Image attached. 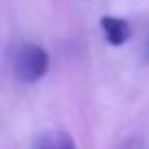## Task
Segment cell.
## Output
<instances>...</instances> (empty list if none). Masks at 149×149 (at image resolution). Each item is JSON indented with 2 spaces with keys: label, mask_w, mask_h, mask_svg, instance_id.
Listing matches in <instances>:
<instances>
[{
  "label": "cell",
  "mask_w": 149,
  "mask_h": 149,
  "mask_svg": "<svg viewBox=\"0 0 149 149\" xmlns=\"http://www.w3.org/2000/svg\"><path fill=\"white\" fill-rule=\"evenodd\" d=\"M48 53L37 44H22L13 55V72L24 84H35L48 72Z\"/></svg>",
  "instance_id": "cell-1"
},
{
  "label": "cell",
  "mask_w": 149,
  "mask_h": 149,
  "mask_svg": "<svg viewBox=\"0 0 149 149\" xmlns=\"http://www.w3.org/2000/svg\"><path fill=\"white\" fill-rule=\"evenodd\" d=\"M101 31L105 35L107 44H112V46H123L132 37L130 22L123 18H114V15H103L101 18Z\"/></svg>",
  "instance_id": "cell-2"
},
{
  "label": "cell",
  "mask_w": 149,
  "mask_h": 149,
  "mask_svg": "<svg viewBox=\"0 0 149 149\" xmlns=\"http://www.w3.org/2000/svg\"><path fill=\"white\" fill-rule=\"evenodd\" d=\"M33 149H77V147H74L72 136L66 134L64 130H48L35 140Z\"/></svg>",
  "instance_id": "cell-3"
}]
</instances>
